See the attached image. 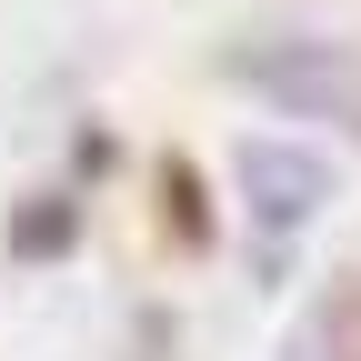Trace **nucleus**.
Returning a JSON list of instances; mask_svg holds the SVG:
<instances>
[{"instance_id":"3","label":"nucleus","mask_w":361,"mask_h":361,"mask_svg":"<svg viewBox=\"0 0 361 361\" xmlns=\"http://www.w3.org/2000/svg\"><path fill=\"white\" fill-rule=\"evenodd\" d=\"M161 201H171V221H180V241H201V180H191V161L161 171Z\"/></svg>"},{"instance_id":"2","label":"nucleus","mask_w":361,"mask_h":361,"mask_svg":"<svg viewBox=\"0 0 361 361\" xmlns=\"http://www.w3.org/2000/svg\"><path fill=\"white\" fill-rule=\"evenodd\" d=\"M241 180H251V201H261L271 221H301L311 191H322V171H311L301 151H281V141H251V151H241Z\"/></svg>"},{"instance_id":"1","label":"nucleus","mask_w":361,"mask_h":361,"mask_svg":"<svg viewBox=\"0 0 361 361\" xmlns=\"http://www.w3.org/2000/svg\"><path fill=\"white\" fill-rule=\"evenodd\" d=\"M241 71H251L261 90H281V101H341V111H361L351 71L331 61V40H281V51H241Z\"/></svg>"}]
</instances>
